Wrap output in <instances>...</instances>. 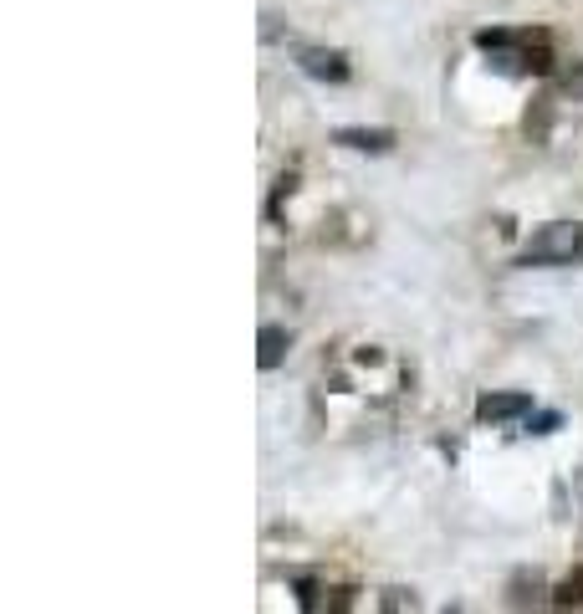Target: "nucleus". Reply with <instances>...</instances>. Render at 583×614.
Instances as JSON below:
<instances>
[{
    "mask_svg": "<svg viewBox=\"0 0 583 614\" xmlns=\"http://www.w3.org/2000/svg\"><path fill=\"white\" fill-rule=\"evenodd\" d=\"M287 354H292V333L282 323H266L256 333V364L261 369H277V364H287Z\"/></svg>",
    "mask_w": 583,
    "mask_h": 614,
    "instance_id": "nucleus-5",
    "label": "nucleus"
},
{
    "mask_svg": "<svg viewBox=\"0 0 583 614\" xmlns=\"http://www.w3.org/2000/svg\"><path fill=\"white\" fill-rule=\"evenodd\" d=\"M379 609H415V594H405V589H384Z\"/></svg>",
    "mask_w": 583,
    "mask_h": 614,
    "instance_id": "nucleus-8",
    "label": "nucleus"
},
{
    "mask_svg": "<svg viewBox=\"0 0 583 614\" xmlns=\"http://www.w3.org/2000/svg\"><path fill=\"white\" fill-rule=\"evenodd\" d=\"M553 604H558V609H573V604H583V563H578L573 574H568V579L553 589Z\"/></svg>",
    "mask_w": 583,
    "mask_h": 614,
    "instance_id": "nucleus-6",
    "label": "nucleus"
},
{
    "mask_svg": "<svg viewBox=\"0 0 583 614\" xmlns=\"http://www.w3.org/2000/svg\"><path fill=\"white\" fill-rule=\"evenodd\" d=\"M563 93H578L583 98V62L578 67H563Z\"/></svg>",
    "mask_w": 583,
    "mask_h": 614,
    "instance_id": "nucleus-9",
    "label": "nucleus"
},
{
    "mask_svg": "<svg viewBox=\"0 0 583 614\" xmlns=\"http://www.w3.org/2000/svg\"><path fill=\"white\" fill-rule=\"evenodd\" d=\"M558 425H563V415H558V410H543V415H532V410H527V435H553Z\"/></svg>",
    "mask_w": 583,
    "mask_h": 614,
    "instance_id": "nucleus-7",
    "label": "nucleus"
},
{
    "mask_svg": "<svg viewBox=\"0 0 583 614\" xmlns=\"http://www.w3.org/2000/svg\"><path fill=\"white\" fill-rule=\"evenodd\" d=\"M517 261H522V267H563V261H583V221H548V226H537Z\"/></svg>",
    "mask_w": 583,
    "mask_h": 614,
    "instance_id": "nucleus-1",
    "label": "nucleus"
},
{
    "mask_svg": "<svg viewBox=\"0 0 583 614\" xmlns=\"http://www.w3.org/2000/svg\"><path fill=\"white\" fill-rule=\"evenodd\" d=\"M297 67H302L307 77H318V82H348V77H353L348 57L333 52V47H302V52H297Z\"/></svg>",
    "mask_w": 583,
    "mask_h": 614,
    "instance_id": "nucleus-2",
    "label": "nucleus"
},
{
    "mask_svg": "<svg viewBox=\"0 0 583 614\" xmlns=\"http://www.w3.org/2000/svg\"><path fill=\"white\" fill-rule=\"evenodd\" d=\"M297 599H302V609H312V604H318V589H312V584H297Z\"/></svg>",
    "mask_w": 583,
    "mask_h": 614,
    "instance_id": "nucleus-10",
    "label": "nucleus"
},
{
    "mask_svg": "<svg viewBox=\"0 0 583 614\" xmlns=\"http://www.w3.org/2000/svg\"><path fill=\"white\" fill-rule=\"evenodd\" d=\"M527 410H532V394H522V389H507V394H481V400H476V420H481V425H502V420L527 415Z\"/></svg>",
    "mask_w": 583,
    "mask_h": 614,
    "instance_id": "nucleus-4",
    "label": "nucleus"
},
{
    "mask_svg": "<svg viewBox=\"0 0 583 614\" xmlns=\"http://www.w3.org/2000/svg\"><path fill=\"white\" fill-rule=\"evenodd\" d=\"M333 144L348 154H394V128H333Z\"/></svg>",
    "mask_w": 583,
    "mask_h": 614,
    "instance_id": "nucleus-3",
    "label": "nucleus"
}]
</instances>
